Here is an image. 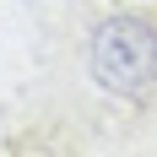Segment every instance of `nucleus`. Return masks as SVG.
<instances>
[{
	"instance_id": "1",
	"label": "nucleus",
	"mask_w": 157,
	"mask_h": 157,
	"mask_svg": "<svg viewBox=\"0 0 157 157\" xmlns=\"http://www.w3.org/2000/svg\"><path fill=\"white\" fill-rule=\"evenodd\" d=\"M87 71L114 98H146L157 87V27L146 16H109L92 27Z\"/></svg>"
}]
</instances>
